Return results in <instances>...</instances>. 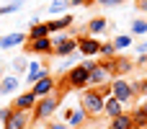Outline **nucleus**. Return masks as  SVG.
<instances>
[{"label": "nucleus", "instance_id": "obj_7", "mask_svg": "<svg viewBox=\"0 0 147 129\" xmlns=\"http://www.w3.org/2000/svg\"><path fill=\"white\" fill-rule=\"evenodd\" d=\"M111 75H114V72H111V67H109L106 62H96V65L90 67V85H93V88H101V85H106V83L114 80Z\"/></svg>", "mask_w": 147, "mask_h": 129}, {"label": "nucleus", "instance_id": "obj_15", "mask_svg": "<svg viewBox=\"0 0 147 129\" xmlns=\"http://www.w3.org/2000/svg\"><path fill=\"white\" fill-rule=\"evenodd\" d=\"M18 88H21V78L18 75H3V80H0V96H13V93H18Z\"/></svg>", "mask_w": 147, "mask_h": 129}, {"label": "nucleus", "instance_id": "obj_23", "mask_svg": "<svg viewBox=\"0 0 147 129\" xmlns=\"http://www.w3.org/2000/svg\"><path fill=\"white\" fill-rule=\"evenodd\" d=\"M72 5V0H52V5H49V13L52 16H62L67 8Z\"/></svg>", "mask_w": 147, "mask_h": 129}, {"label": "nucleus", "instance_id": "obj_11", "mask_svg": "<svg viewBox=\"0 0 147 129\" xmlns=\"http://www.w3.org/2000/svg\"><path fill=\"white\" fill-rule=\"evenodd\" d=\"M36 101H39V98L34 96V91H26V93L13 96V109H21V111H34Z\"/></svg>", "mask_w": 147, "mask_h": 129}, {"label": "nucleus", "instance_id": "obj_4", "mask_svg": "<svg viewBox=\"0 0 147 129\" xmlns=\"http://www.w3.org/2000/svg\"><path fill=\"white\" fill-rule=\"evenodd\" d=\"M52 41H54V54H52V57H72V54L78 52V36L54 34Z\"/></svg>", "mask_w": 147, "mask_h": 129}, {"label": "nucleus", "instance_id": "obj_32", "mask_svg": "<svg viewBox=\"0 0 147 129\" xmlns=\"http://www.w3.org/2000/svg\"><path fill=\"white\" fill-rule=\"evenodd\" d=\"M134 5H137L140 13H145V16H147V0H134Z\"/></svg>", "mask_w": 147, "mask_h": 129}, {"label": "nucleus", "instance_id": "obj_22", "mask_svg": "<svg viewBox=\"0 0 147 129\" xmlns=\"http://www.w3.org/2000/svg\"><path fill=\"white\" fill-rule=\"evenodd\" d=\"M114 44H116V49L121 52V49H129V47L134 44V39H132V34H116V36H114Z\"/></svg>", "mask_w": 147, "mask_h": 129}, {"label": "nucleus", "instance_id": "obj_3", "mask_svg": "<svg viewBox=\"0 0 147 129\" xmlns=\"http://www.w3.org/2000/svg\"><path fill=\"white\" fill-rule=\"evenodd\" d=\"M103 103H106V96L101 93V88L88 85V88L80 91V106H85V111L90 114V119L98 116V114H103Z\"/></svg>", "mask_w": 147, "mask_h": 129}, {"label": "nucleus", "instance_id": "obj_12", "mask_svg": "<svg viewBox=\"0 0 147 129\" xmlns=\"http://www.w3.org/2000/svg\"><path fill=\"white\" fill-rule=\"evenodd\" d=\"M85 119H90V114L85 111V106H78V109H70V111L65 114V122H67V124H70L72 129H80Z\"/></svg>", "mask_w": 147, "mask_h": 129}, {"label": "nucleus", "instance_id": "obj_29", "mask_svg": "<svg viewBox=\"0 0 147 129\" xmlns=\"http://www.w3.org/2000/svg\"><path fill=\"white\" fill-rule=\"evenodd\" d=\"M132 85H134V93H137V96H142V93H147V80H134Z\"/></svg>", "mask_w": 147, "mask_h": 129}, {"label": "nucleus", "instance_id": "obj_30", "mask_svg": "<svg viewBox=\"0 0 147 129\" xmlns=\"http://www.w3.org/2000/svg\"><path fill=\"white\" fill-rule=\"evenodd\" d=\"M10 114H13V106H3V109H0V124H5V122L10 119Z\"/></svg>", "mask_w": 147, "mask_h": 129}, {"label": "nucleus", "instance_id": "obj_2", "mask_svg": "<svg viewBox=\"0 0 147 129\" xmlns=\"http://www.w3.org/2000/svg\"><path fill=\"white\" fill-rule=\"evenodd\" d=\"M62 98H65V96H59L57 91L49 93V96H41V98L36 101V106H34V111H31V119H34V122H49V119L57 114Z\"/></svg>", "mask_w": 147, "mask_h": 129}, {"label": "nucleus", "instance_id": "obj_6", "mask_svg": "<svg viewBox=\"0 0 147 129\" xmlns=\"http://www.w3.org/2000/svg\"><path fill=\"white\" fill-rule=\"evenodd\" d=\"M78 52L83 54V57H98L101 54V41H98V36H93V34H78Z\"/></svg>", "mask_w": 147, "mask_h": 129}, {"label": "nucleus", "instance_id": "obj_10", "mask_svg": "<svg viewBox=\"0 0 147 129\" xmlns=\"http://www.w3.org/2000/svg\"><path fill=\"white\" fill-rule=\"evenodd\" d=\"M28 52L31 54H54V41L52 36H41V39H28Z\"/></svg>", "mask_w": 147, "mask_h": 129}, {"label": "nucleus", "instance_id": "obj_28", "mask_svg": "<svg viewBox=\"0 0 147 129\" xmlns=\"http://www.w3.org/2000/svg\"><path fill=\"white\" fill-rule=\"evenodd\" d=\"M127 0H96V5H101V8H119V5H124Z\"/></svg>", "mask_w": 147, "mask_h": 129}, {"label": "nucleus", "instance_id": "obj_37", "mask_svg": "<svg viewBox=\"0 0 147 129\" xmlns=\"http://www.w3.org/2000/svg\"><path fill=\"white\" fill-rule=\"evenodd\" d=\"M0 80H3V65H0Z\"/></svg>", "mask_w": 147, "mask_h": 129}, {"label": "nucleus", "instance_id": "obj_35", "mask_svg": "<svg viewBox=\"0 0 147 129\" xmlns=\"http://www.w3.org/2000/svg\"><path fill=\"white\" fill-rule=\"evenodd\" d=\"M142 109H145V111H147V98H145V101H142Z\"/></svg>", "mask_w": 147, "mask_h": 129}, {"label": "nucleus", "instance_id": "obj_26", "mask_svg": "<svg viewBox=\"0 0 147 129\" xmlns=\"http://www.w3.org/2000/svg\"><path fill=\"white\" fill-rule=\"evenodd\" d=\"M13 70H16V72H21V75H23V72H26V70H28V59H26V57H23V54H21V57H16V59H13Z\"/></svg>", "mask_w": 147, "mask_h": 129}, {"label": "nucleus", "instance_id": "obj_24", "mask_svg": "<svg viewBox=\"0 0 147 129\" xmlns=\"http://www.w3.org/2000/svg\"><path fill=\"white\" fill-rule=\"evenodd\" d=\"M132 34H137V36H145V34H147V18H145V16L132 21Z\"/></svg>", "mask_w": 147, "mask_h": 129}, {"label": "nucleus", "instance_id": "obj_34", "mask_svg": "<svg viewBox=\"0 0 147 129\" xmlns=\"http://www.w3.org/2000/svg\"><path fill=\"white\" fill-rule=\"evenodd\" d=\"M88 3H96V0H72V5H88Z\"/></svg>", "mask_w": 147, "mask_h": 129}, {"label": "nucleus", "instance_id": "obj_5", "mask_svg": "<svg viewBox=\"0 0 147 129\" xmlns=\"http://www.w3.org/2000/svg\"><path fill=\"white\" fill-rule=\"evenodd\" d=\"M111 96H116L124 106H129V103L137 98L134 85H132L129 80H124V78H114V80H111Z\"/></svg>", "mask_w": 147, "mask_h": 129}, {"label": "nucleus", "instance_id": "obj_16", "mask_svg": "<svg viewBox=\"0 0 147 129\" xmlns=\"http://www.w3.org/2000/svg\"><path fill=\"white\" fill-rule=\"evenodd\" d=\"M72 21H75V18H72L70 13H65V16H54L52 21H47V26H49V31H52V34H59V31L70 28V26H72Z\"/></svg>", "mask_w": 147, "mask_h": 129}, {"label": "nucleus", "instance_id": "obj_18", "mask_svg": "<svg viewBox=\"0 0 147 129\" xmlns=\"http://www.w3.org/2000/svg\"><path fill=\"white\" fill-rule=\"evenodd\" d=\"M109 129H134V122H132V111H124L114 119H109Z\"/></svg>", "mask_w": 147, "mask_h": 129}, {"label": "nucleus", "instance_id": "obj_1", "mask_svg": "<svg viewBox=\"0 0 147 129\" xmlns=\"http://www.w3.org/2000/svg\"><path fill=\"white\" fill-rule=\"evenodd\" d=\"M93 65H96L93 57H85L80 65H72V67L65 72V83H67L70 88H75V91L88 88V85H90V67H93Z\"/></svg>", "mask_w": 147, "mask_h": 129}, {"label": "nucleus", "instance_id": "obj_31", "mask_svg": "<svg viewBox=\"0 0 147 129\" xmlns=\"http://www.w3.org/2000/svg\"><path fill=\"white\" fill-rule=\"evenodd\" d=\"M47 129H72V127L62 119V122H49V124H47Z\"/></svg>", "mask_w": 147, "mask_h": 129}, {"label": "nucleus", "instance_id": "obj_21", "mask_svg": "<svg viewBox=\"0 0 147 129\" xmlns=\"http://www.w3.org/2000/svg\"><path fill=\"white\" fill-rule=\"evenodd\" d=\"M116 54H119V49H116L114 41H101V54H98V57H103V59H114Z\"/></svg>", "mask_w": 147, "mask_h": 129}, {"label": "nucleus", "instance_id": "obj_27", "mask_svg": "<svg viewBox=\"0 0 147 129\" xmlns=\"http://www.w3.org/2000/svg\"><path fill=\"white\" fill-rule=\"evenodd\" d=\"M72 57H78V54H72ZM72 57H57L59 62H57V72H67L70 67H72Z\"/></svg>", "mask_w": 147, "mask_h": 129}, {"label": "nucleus", "instance_id": "obj_36", "mask_svg": "<svg viewBox=\"0 0 147 129\" xmlns=\"http://www.w3.org/2000/svg\"><path fill=\"white\" fill-rule=\"evenodd\" d=\"M28 129H47V127H28Z\"/></svg>", "mask_w": 147, "mask_h": 129}, {"label": "nucleus", "instance_id": "obj_14", "mask_svg": "<svg viewBox=\"0 0 147 129\" xmlns=\"http://www.w3.org/2000/svg\"><path fill=\"white\" fill-rule=\"evenodd\" d=\"M124 111H127V106H124L116 96H109V98H106V103H103V116L114 119V116H119V114H124Z\"/></svg>", "mask_w": 147, "mask_h": 129}, {"label": "nucleus", "instance_id": "obj_33", "mask_svg": "<svg viewBox=\"0 0 147 129\" xmlns=\"http://www.w3.org/2000/svg\"><path fill=\"white\" fill-rule=\"evenodd\" d=\"M137 54H147V39L140 44V47H137Z\"/></svg>", "mask_w": 147, "mask_h": 129}, {"label": "nucleus", "instance_id": "obj_17", "mask_svg": "<svg viewBox=\"0 0 147 129\" xmlns=\"http://www.w3.org/2000/svg\"><path fill=\"white\" fill-rule=\"evenodd\" d=\"M26 41H28V34H5V36H0V49H13Z\"/></svg>", "mask_w": 147, "mask_h": 129}, {"label": "nucleus", "instance_id": "obj_8", "mask_svg": "<svg viewBox=\"0 0 147 129\" xmlns=\"http://www.w3.org/2000/svg\"><path fill=\"white\" fill-rule=\"evenodd\" d=\"M31 111H21V109H13L10 119L3 124V129H28L31 127Z\"/></svg>", "mask_w": 147, "mask_h": 129}, {"label": "nucleus", "instance_id": "obj_9", "mask_svg": "<svg viewBox=\"0 0 147 129\" xmlns=\"http://www.w3.org/2000/svg\"><path fill=\"white\" fill-rule=\"evenodd\" d=\"M31 91H34V96H36V98H41V96H49V93H54V91H57V78L47 72L44 78H39V80L31 85Z\"/></svg>", "mask_w": 147, "mask_h": 129}, {"label": "nucleus", "instance_id": "obj_25", "mask_svg": "<svg viewBox=\"0 0 147 129\" xmlns=\"http://www.w3.org/2000/svg\"><path fill=\"white\" fill-rule=\"evenodd\" d=\"M21 5H23V0H13V3H8V5H0V16L16 13V10H21Z\"/></svg>", "mask_w": 147, "mask_h": 129}, {"label": "nucleus", "instance_id": "obj_13", "mask_svg": "<svg viewBox=\"0 0 147 129\" xmlns=\"http://www.w3.org/2000/svg\"><path fill=\"white\" fill-rule=\"evenodd\" d=\"M47 72H49V70H47L39 59H31V62H28V70H26V83H28V85H34V83H36L39 78H44Z\"/></svg>", "mask_w": 147, "mask_h": 129}, {"label": "nucleus", "instance_id": "obj_19", "mask_svg": "<svg viewBox=\"0 0 147 129\" xmlns=\"http://www.w3.org/2000/svg\"><path fill=\"white\" fill-rule=\"evenodd\" d=\"M106 28H109V21H106V16H93V18L88 21V26H85V31H88V34H93V36L103 34Z\"/></svg>", "mask_w": 147, "mask_h": 129}, {"label": "nucleus", "instance_id": "obj_20", "mask_svg": "<svg viewBox=\"0 0 147 129\" xmlns=\"http://www.w3.org/2000/svg\"><path fill=\"white\" fill-rule=\"evenodd\" d=\"M41 36H52L49 26H47V23H34V26L28 28V39H41Z\"/></svg>", "mask_w": 147, "mask_h": 129}]
</instances>
